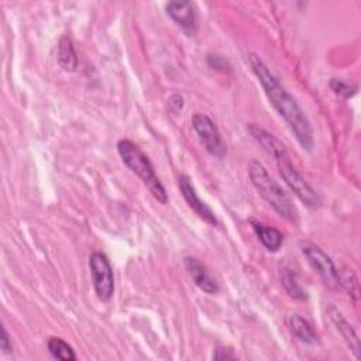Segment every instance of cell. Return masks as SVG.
Masks as SVG:
<instances>
[{
	"label": "cell",
	"instance_id": "4fadbf2b",
	"mask_svg": "<svg viewBox=\"0 0 361 361\" xmlns=\"http://www.w3.org/2000/svg\"><path fill=\"white\" fill-rule=\"evenodd\" d=\"M288 324H289L290 331L299 341H302L305 344H316L319 341L317 333L313 330L312 324L302 316L292 314L288 319Z\"/></svg>",
	"mask_w": 361,
	"mask_h": 361
},
{
	"label": "cell",
	"instance_id": "6da1fadb",
	"mask_svg": "<svg viewBox=\"0 0 361 361\" xmlns=\"http://www.w3.org/2000/svg\"><path fill=\"white\" fill-rule=\"evenodd\" d=\"M248 62L272 107L285 120L299 145L303 149L310 151L314 144L313 130L295 97L286 90V87L279 82V79L271 72V69L258 55L251 54L248 56Z\"/></svg>",
	"mask_w": 361,
	"mask_h": 361
},
{
	"label": "cell",
	"instance_id": "5bb4252c",
	"mask_svg": "<svg viewBox=\"0 0 361 361\" xmlns=\"http://www.w3.org/2000/svg\"><path fill=\"white\" fill-rule=\"evenodd\" d=\"M58 62L66 72H73L78 66V56L73 42L69 37H62L58 44Z\"/></svg>",
	"mask_w": 361,
	"mask_h": 361
},
{
	"label": "cell",
	"instance_id": "ba28073f",
	"mask_svg": "<svg viewBox=\"0 0 361 361\" xmlns=\"http://www.w3.org/2000/svg\"><path fill=\"white\" fill-rule=\"evenodd\" d=\"M178 185L179 189L186 200V203L189 204V207L200 217L203 219L206 223L216 226L217 224V217L214 214V212L199 197V195L196 193L195 186L190 182V178L186 175H180L178 179Z\"/></svg>",
	"mask_w": 361,
	"mask_h": 361
},
{
	"label": "cell",
	"instance_id": "5b68a950",
	"mask_svg": "<svg viewBox=\"0 0 361 361\" xmlns=\"http://www.w3.org/2000/svg\"><path fill=\"white\" fill-rule=\"evenodd\" d=\"M89 267L96 296L100 300L107 302L114 292V276L109 258L106 254L94 251L89 258Z\"/></svg>",
	"mask_w": 361,
	"mask_h": 361
},
{
	"label": "cell",
	"instance_id": "277c9868",
	"mask_svg": "<svg viewBox=\"0 0 361 361\" xmlns=\"http://www.w3.org/2000/svg\"><path fill=\"white\" fill-rule=\"evenodd\" d=\"M272 158L275 159V162L278 165V169H279V173H281L282 179L289 186V189L298 196V199L309 207H317L320 200H319V196H317L316 190L295 169V166L290 162V158H289V154H288L286 148L283 147L279 151H276L272 155Z\"/></svg>",
	"mask_w": 361,
	"mask_h": 361
},
{
	"label": "cell",
	"instance_id": "7a4b0ae2",
	"mask_svg": "<svg viewBox=\"0 0 361 361\" xmlns=\"http://www.w3.org/2000/svg\"><path fill=\"white\" fill-rule=\"evenodd\" d=\"M248 175L254 185V188L258 190V193L262 196V199L285 220L290 223H298L299 213L290 197L285 193V190L271 178L265 166L259 161H251L248 164Z\"/></svg>",
	"mask_w": 361,
	"mask_h": 361
},
{
	"label": "cell",
	"instance_id": "d6986e66",
	"mask_svg": "<svg viewBox=\"0 0 361 361\" xmlns=\"http://www.w3.org/2000/svg\"><path fill=\"white\" fill-rule=\"evenodd\" d=\"M3 331V336H1V341H0V347L3 350L4 354H8V353H13V344H11V340H10V336L7 333V330L3 327L1 329Z\"/></svg>",
	"mask_w": 361,
	"mask_h": 361
},
{
	"label": "cell",
	"instance_id": "9a60e30c",
	"mask_svg": "<svg viewBox=\"0 0 361 361\" xmlns=\"http://www.w3.org/2000/svg\"><path fill=\"white\" fill-rule=\"evenodd\" d=\"M48 351L54 358L62 360V361H73L76 360V354L73 348L62 338L59 337H51L47 343Z\"/></svg>",
	"mask_w": 361,
	"mask_h": 361
},
{
	"label": "cell",
	"instance_id": "7c38bea8",
	"mask_svg": "<svg viewBox=\"0 0 361 361\" xmlns=\"http://www.w3.org/2000/svg\"><path fill=\"white\" fill-rule=\"evenodd\" d=\"M252 228L258 237V240L262 243V245L268 250V251H278L283 243V234L275 228V227H269L265 226L262 223L254 221L251 220Z\"/></svg>",
	"mask_w": 361,
	"mask_h": 361
},
{
	"label": "cell",
	"instance_id": "30bf717a",
	"mask_svg": "<svg viewBox=\"0 0 361 361\" xmlns=\"http://www.w3.org/2000/svg\"><path fill=\"white\" fill-rule=\"evenodd\" d=\"M327 314L331 320V323L336 326V330L340 333L351 353L355 355V358L361 357V350H360V338L354 330V327L350 324V322L344 317V314L336 307V306H329Z\"/></svg>",
	"mask_w": 361,
	"mask_h": 361
},
{
	"label": "cell",
	"instance_id": "2e32d148",
	"mask_svg": "<svg viewBox=\"0 0 361 361\" xmlns=\"http://www.w3.org/2000/svg\"><path fill=\"white\" fill-rule=\"evenodd\" d=\"M282 285L285 290L295 299L298 300H305L306 299V292L302 289L296 274L292 269H286L282 275Z\"/></svg>",
	"mask_w": 361,
	"mask_h": 361
},
{
	"label": "cell",
	"instance_id": "ffe728a7",
	"mask_svg": "<svg viewBox=\"0 0 361 361\" xmlns=\"http://www.w3.org/2000/svg\"><path fill=\"white\" fill-rule=\"evenodd\" d=\"M213 358H216V360H224V358H226V360H227V358H235V355H234L233 350H230V348L217 347V348L214 350Z\"/></svg>",
	"mask_w": 361,
	"mask_h": 361
},
{
	"label": "cell",
	"instance_id": "8992f818",
	"mask_svg": "<svg viewBox=\"0 0 361 361\" xmlns=\"http://www.w3.org/2000/svg\"><path fill=\"white\" fill-rule=\"evenodd\" d=\"M300 248L305 257L307 258L309 264L319 272V275L324 279V282L331 288H338L340 274L333 259L320 247H317L310 241H302Z\"/></svg>",
	"mask_w": 361,
	"mask_h": 361
},
{
	"label": "cell",
	"instance_id": "9c48e42d",
	"mask_svg": "<svg viewBox=\"0 0 361 361\" xmlns=\"http://www.w3.org/2000/svg\"><path fill=\"white\" fill-rule=\"evenodd\" d=\"M166 13L171 18L189 35L197 30L196 7L190 1H169L166 4Z\"/></svg>",
	"mask_w": 361,
	"mask_h": 361
},
{
	"label": "cell",
	"instance_id": "8fae6325",
	"mask_svg": "<svg viewBox=\"0 0 361 361\" xmlns=\"http://www.w3.org/2000/svg\"><path fill=\"white\" fill-rule=\"evenodd\" d=\"M185 268L190 278L193 279L195 285L200 288L203 292L209 295H214L219 292V283L216 279L210 275L207 268L195 257H186L185 258Z\"/></svg>",
	"mask_w": 361,
	"mask_h": 361
},
{
	"label": "cell",
	"instance_id": "3957f363",
	"mask_svg": "<svg viewBox=\"0 0 361 361\" xmlns=\"http://www.w3.org/2000/svg\"><path fill=\"white\" fill-rule=\"evenodd\" d=\"M117 151L123 162L144 182L152 196L162 204L168 202V195L164 185L159 182L154 166L148 157L130 140H120L117 142Z\"/></svg>",
	"mask_w": 361,
	"mask_h": 361
},
{
	"label": "cell",
	"instance_id": "ac0fdd59",
	"mask_svg": "<svg viewBox=\"0 0 361 361\" xmlns=\"http://www.w3.org/2000/svg\"><path fill=\"white\" fill-rule=\"evenodd\" d=\"M345 276L344 278H341V276H338L340 278V286H344L345 289H347V292H348V295L350 296H353L355 300L358 299V282H357V278H355V275L350 271V272H345L344 274Z\"/></svg>",
	"mask_w": 361,
	"mask_h": 361
},
{
	"label": "cell",
	"instance_id": "e0dca14e",
	"mask_svg": "<svg viewBox=\"0 0 361 361\" xmlns=\"http://www.w3.org/2000/svg\"><path fill=\"white\" fill-rule=\"evenodd\" d=\"M330 87L334 93H337V94H340L345 99L354 96L357 93V89H358L355 85H351V83H348L345 80H341V79H331Z\"/></svg>",
	"mask_w": 361,
	"mask_h": 361
},
{
	"label": "cell",
	"instance_id": "52a82bcc",
	"mask_svg": "<svg viewBox=\"0 0 361 361\" xmlns=\"http://www.w3.org/2000/svg\"><path fill=\"white\" fill-rule=\"evenodd\" d=\"M192 127L196 131L199 140L202 141L203 147L206 151L217 158H221L224 155V145L221 141L220 131L214 121L203 114V113H196L192 117Z\"/></svg>",
	"mask_w": 361,
	"mask_h": 361
}]
</instances>
